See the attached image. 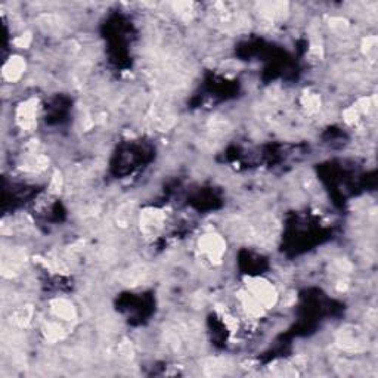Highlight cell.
Masks as SVG:
<instances>
[{"mask_svg":"<svg viewBox=\"0 0 378 378\" xmlns=\"http://www.w3.org/2000/svg\"><path fill=\"white\" fill-rule=\"evenodd\" d=\"M247 291H250L264 309L272 308L278 300L275 287L263 278H250L247 284Z\"/></svg>","mask_w":378,"mask_h":378,"instance_id":"cell-1","label":"cell"},{"mask_svg":"<svg viewBox=\"0 0 378 378\" xmlns=\"http://www.w3.org/2000/svg\"><path fill=\"white\" fill-rule=\"evenodd\" d=\"M343 117H344V120L347 121L349 124H355V123H358V121H359L361 112H359V111L356 109V106L353 105V106H350V108H347V109L344 111Z\"/></svg>","mask_w":378,"mask_h":378,"instance_id":"cell-16","label":"cell"},{"mask_svg":"<svg viewBox=\"0 0 378 378\" xmlns=\"http://www.w3.org/2000/svg\"><path fill=\"white\" fill-rule=\"evenodd\" d=\"M362 46H363V52L366 56L374 58L377 55V37H366Z\"/></svg>","mask_w":378,"mask_h":378,"instance_id":"cell-13","label":"cell"},{"mask_svg":"<svg viewBox=\"0 0 378 378\" xmlns=\"http://www.w3.org/2000/svg\"><path fill=\"white\" fill-rule=\"evenodd\" d=\"M37 117V101L28 99L22 102L17 109V123L22 130H31L35 126Z\"/></svg>","mask_w":378,"mask_h":378,"instance_id":"cell-5","label":"cell"},{"mask_svg":"<svg viewBox=\"0 0 378 378\" xmlns=\"http://www.w3.org/2000/svg\"><path fill=\"white\" fill-rule=\"evenodd\" d=\"M119 353H120L121 358H126V359H130L133 356V349L130 343H121L120 347H119Z\"/></svg>","mask_w":378,"mask_h":378,"instance_id":"cell-19","label":"cell"},{"mask_svg":"<svg viewBox=\"0 0 378 378\" xmlns=\"http://www.w3.org/2000/svg\"><path fill=\"white\" fill-rule=\"evenodd\" d=\"M200 250L211 263H220L226 251V242L217 234H207L200 240Z\"/></svg>","mask_w":378,"mask_h":378,"instance_id":"cell-2","label":"cell"},{"mask_svg":"<svg viewBox=\"0 0 378 378\" xmlns=\"http://www.w3.org/2000/svg\"><path fill=\"white\" fill-rule=\"evenodd\" d=\"M51 309L56 318H61L64 321H74L75 316H77L75 308L69 303L68 300H64V298L53 300L51 305Z\"/></svg>","mask_w":378,"mask_h":378,"instance_id":"cell-7","label":"cell"},{"mask_svg":"<svg viewBox=\"0 0 378 378\" xmlns=\"http://www.w3.org/2000/svg\"><path fill=\"white\" fill-rule=\"evenodd\" d=\"M337 343L343 350H347V352H361L365 349V337L359 329L344 328L338 334Z\"/></svg>","mask_w":378,"mask_h":378,"instance_id":"cell-4","label":"cell"},{"mask_svg":"<svg viewBox=\"0 0 378 378\" xmlns=\"http://www.w3.org/2000/svg\"><path fill=\"white\" fill-rule=\"evenodd\" d=\"M61 189H62V176H61V173L56 172L52 177L51 191L52 192H61Z\"/></svg>","mask_w":378,"mask_h":378,"instance_id":"cell-18","label":"cell"},{"mask_svg":"<svg viewBox=\"0 0 378 378\" xmlns=\"http://www.w3.org/2000/svg\"><path fill=\"white\" fill-rule=\"evenodd\" d=\"M30 43H31V34L30 33H25V34L19 35L18 39H15V45L18 48H22V49L28 48Z\"/></svg>","mask_w":378,"mask_h":378,"instance_id":"cell-20","label":"cell"},{"mask_svg":"<svg viewBox=\"0 0 378 378\" xmlns=\"http://www.w3.org/2000/svg\"><path fill=\"white\" fill-rule=\"evenodd\" d=\"M33 313H34V310L31 306H21V308L14 310V313L11 316V322H14V325L19 328L27 327L31 322Z\"/></svg>","mask_w":378,"mask_h":378,"instance_id":"cell-9","label":"cell"},{"mask_svg":"<svg viewBox=\"0 0 378 378\" xmlns=\"http://www.w3.org/2000/svg\"><path fill=\"white\" fill-rule=\"evenodd\" d=\"M174 9H176V14H179V17L188 19L192 15V5L191 3H176Z\"/></svg>","mask_w":378,"mask_h":378,"instance_id":"cell-17","label":"cell"},{"mask_svg":"<svg viewBox=\"0 0 378 378\" xmlns=\"http://www.w3.org/2000/svg\"><path fill=\"white\" fill-rule=\"evenodd\" d=\"M240 301L242 305V308L245 309V312L253 316V318H258L263 315L264 312V308L260 305L257 298L251 294L250 291H241L240 292Z\"/></svg>","mask_w":378,"mask_h":378,"instance_id":"cell-8","label":"cell"},{"mask_svg":"<svg viewBox=\"0 0 378 378\" xmlns=\"http://www.w3.org/2000/svg\"><path fill=\"white\" fill-rule=\"evenodd\" d=\"M260 8H261V15L268 18L269 21H274L276 18H282L284 12L287 11L285 3H263Z\"/></svg>","mask_w":378,"mask_h":378,"instance_id":"cell-10","label":"cell"},{"mask_svg":"<svg viewBox=\"0 0 378 378\" xmlns=\"http://www.w3.org/2000/svg\"><path fill=\"white\" fill-rule=\"evenodd\" d=\"M127 275L129 276L124 279V282L130 285V282H132V284H136V282H139V281H142V279H143V275H145V272H143V269H142V268H135V269L129 271V274H127Z\"/></svg>","mask_w":378,"mask_h":378,"instance_id":"cell-15","label":"cell"},{"mask_svg":"<svg viewBox=\"0 0 378 378\" xmlns=\"http://www.w3.org/2000/svg\"><path fill=\"white\" fill-rule=\"evenodd\" d=\"M166 220V214L157 208H146L140 214V229L146 237L157 235Z\"/></svg>","mask_w":378,"mask_h":378,"instance_id":"cell-3","label":"cell"},{"mask_svg":"<svg viewBox=\"0 0 378 378\" xmlns=\"http://www.w3.org/2000/svg\"><path fill=\"white\" fill-rule=\"evenodd\" d=\"M331 27L342 31V30H344V28L347 27V22H346L344 19H340V18H338V19H332V21H331Z\"/></svg>","mask_w":378,"mask_h":378,"instance_id":"cell-21","label":"cell"},{"mask_svg":"<svg viewBox=\"0 0 378 378\" xmlns=\"http://www.w3.org/2000/svg\"><path fill=\"white\" fill-rule=\"evenodd\" d=\"M132 206L130 204H126V206H123L117 211V223L123 224V226H126V224L129 223V220H130V217H132Z\"/></svg>","mask_w":378,"mask_h":378,"instance_id":"cell-14","label":"cell"},{"mask_svg":"<svg viewBox=\"0 0 378 378\" xmlns=\"http://www.w3.org/2000/svg\"><path fill=\"white\" fill-rule=\"evenodd\" d=\"M25 69V61L21 58V56H12L9 58V61L3 65V77L8 80V82H15L18 80L22 72Z\"/></svg>","mask_w":378,"mask_h":378,"instance_id":"cell-6","label":"cell"},{"mask_svg":"<svg viewBox=\"0 0 378 378\" xmlns=\"http://www.w3.org/2000/svg\"><path fill=\"white\" fill-rule=\"evenodd\" d=\"M301 105L310 114L318 112L321 109V98L316 93H305L301 96Z\"/></svg>","mask_w":378,"mask_h":378,"instance_id":"cell-12","label":"cell"},{"mask_svg":"<svg viewBox=\"0 0 378 378\" xmlns=\"http://www.w3.org/2000/svg\"><path fill=\"white\" fill-rule=\"evenodd\" d=\"M43 334L49 342H58V340H62L65 337V332H64L62 327L59 324H55V322L46 324L43 328Z\"/></svg>","mask_w":378,"mask_h":378,"instance_id":"cell-11","label":"cell"}]
</instances>
